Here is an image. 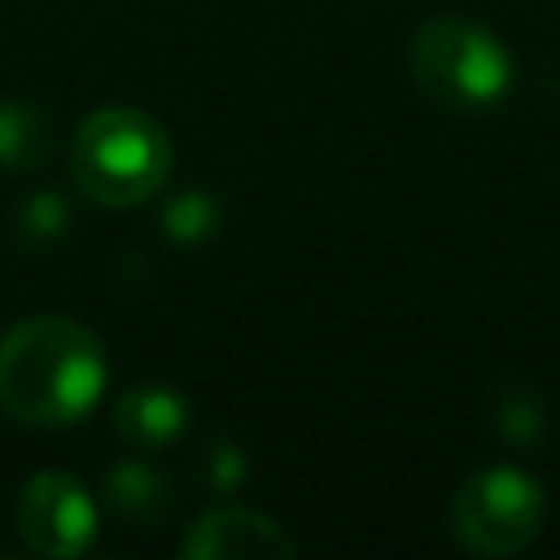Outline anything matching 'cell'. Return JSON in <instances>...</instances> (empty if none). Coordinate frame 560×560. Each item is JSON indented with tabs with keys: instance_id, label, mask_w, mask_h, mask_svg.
<instances>
[{
	"instance_id": "obj_1",
	"label": "cell",
	"mask_w": 560,
	"mask_h": 560,
	"mask_svg": "<svg viewBox=\"0 0 560 560\" xmlns=\"http://www.w3.org/2000/svg\"><path fill=\"white\" fill-rule=\"evenodd\" d=\"M105 376V346L70 315H26L0 337V407L22 424L83 420Z\"/></svg>"
},
{
	"instance_id": "obj_2",
	"label": "cell",
	"mask_w": 560,
	"mask_h": 560,
	"mask_svg": "<svg viewBox=\"0 0 560 560\" xmlns=\"http://www.w3.org/2000/svg\"><path fill=\"white\" fill-rule=\"evenodd\" d=\"M171 175V136L166 127L131 105H105L88 114L70 140V179L74 188L105 206L127 210L149 201Z\"/></svg>"
},
{
	"instance_id": "obj_3",
	"label": "cell",
	"mask_w": 560,
	"mask_h": 560,
	"mask_svg": "<svg viewBox=\"0 0 560 560\" xmlns=\"http://www.w3.org/2000/svg\"><path fill=\"white\" fill-rule=\"evenodd\" d=\"M407 66L416 88L442 109H486L512 83L508 48L477 22L464 18H433L416 31L407 48Z\"/></svg>"
},
{
	"instance_id": "obj_4",
	"label": "cell",
	"mask_w": 560,
	"mask_h": 560,
	"mask_svg": "<svg viewBox=\"0 0 560 560\" xmlns=\"http://www.w3.org/2000/svg\"><path fill=\"white\" fill-rule=\"evenodd\" d=\"M542 490L521 468L468 477L451 503V534L472 556H516L542 529Z\"/></svg>"
},
{
	"instance_id": "obj_5",
	"label": "cell",
	"mask_w": 560,
	"mask_h": 560,
	"mask_svg": "<svg viewBox=\"0 0 560 560\" xmlns=\"http://www.w3.org/2000/svg\"><path fill=\"white\" fill-rule=\"evenodd\" d=\"M18 534L39 556H79L96 534V503L88 486L61 468L35 472L18 494Z\"/></svg>"
},
{
	"instance_id": "obj_6",
	"label": "cell",
	"mask_w": 560,
	"mask_h": 560,
	"mask_svg": "<svg viewBox=\"0 0 560 560\" xmlns=\"http://www.w3.org/2000/svg\"><path fill=\"white\" fill-rule=\"evenodd\" d=\"M293 551L284 525L254 508H214L184 538L188 560H289Z\"/></svg>"
},
{
	"instance_id": "obj_7",
	"label": "cell",
	"mask_w": 560,
	"mask_h": 560,
	"mask_svg": "<svg viewBox=\"0 0 560 560\" xmlns=\"http://www.w3.org/2000/svg\"><path fill=\"white\" fill-rule=\"evenodd\" d=\"M114 424L118 433L140 446V451H158L166 442H175L188 424V402L166 389V385H140V389H127L114 407Z\"/></svg>"
},
{
	"instance_id": "obj_8",
	"label": "cell",
	"mask_w": 560,
	"mask_h": 560,
	"mask_svg": "<svg viewBox=\"0 0 560 560\" xmlns=\"http://www.w3.org/2000/svg\"><path fill=\"white\" fill-rule=\"evenodd\" d=\"M48 153V118L31 101H0V166L31 171Z\"/></svg>"
},
{
	"instance_id": "obj_9",
	"label": "cell",
	"mask_w": 560,
	"mask_h": 560,
	"mask_svg": "<svg viewBox=\"0 0 560 560\" xmlns=\"http://www.w3.org/2000/svg\"><path fill=\"white\" fill-rule=\"evenodd\" d=\"M109 499H114L118 512L144 521L162 503V477L153 468H144V464H118L109 472Z\"/></svg>"
},
{
	"instance_id": "obj_10",
	"label": "cell",
	"mask_w": 560,
	"mask_h": 560,
	"mask_svg": "<svg viewBox=\"0 0 560 560\" xmlns=\"http://www.w3.org/2000/svg\"><path fill=\"white\" fill-rule=\"evenodd\" d=\"M499 429H503L512 442H538L542 429H547L538 398L525 394V389H508V394H503V411H499Z\"/></svg>"
},
{
	"instance_id": "obj_11",
	"label": "cell",
	"mask_w": 560,
	"mask_h": 560,
	"mask_svg": "<svg viewBox=\"0 0 560 560\" xmlns=\"http://www.w3.org/2000/svg\"><path fill=\"white\" fill-rule=\"evenodd\" d=\"M206 210H210V201H201L197 192H188V197H179V201L171 206V219H166V223H171V232H179V236L192 241V236H201V232L210 228V219H214V214H206Z\"/></svg>"
}]
</instances>
